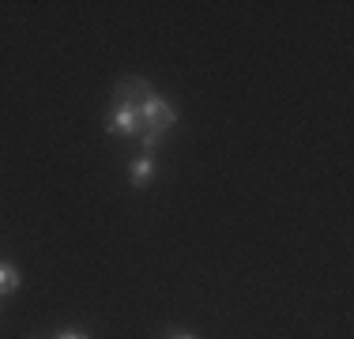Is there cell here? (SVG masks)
Listing matches in <instances>:
<instances>
[{"mask_svg": "<svg viewBox=\"0 0 354 339\" xmlns=\"http://www.w3.org/2000/svg\"><path fill=\"white\" fill-rule=\"evenodd\" d=\"M174 121H177V109L162 95L151 91V95L140 102V129H151V132H162L166 136L174 129Z\"/></svg>", "mask_w": 354, "mask_h": 339, "instance_id": "obj_1", "label": "cell"}, {"mask_svg": "<svg viewBox=\"0 0 354 339\" xmlns=\"http://www.w3.org/2000/svg\"><path fill=\"white\" fill-rule=\"evenodd\" d=\"M106 129H109V136H140V106H129V102H109Z\"/></svg>", "mask_w": 354, "mask_h": 339, "instance_id": "obj_2", "label": "cell"}, {"mask_svg": "<svg viewBox=\"0 0 354 339\" xmlns=\"http://www.w3.org/2000/svg\"><path fill=\"white\" fill-rule=\"evenodd\" d=\"M147 95H151V83L140 80V75H129V80H121L113 87V102H129V106H140Z\"/></svg>", "mask_w": 354, "mask_h": 339, "instance_id": "obj_3", "label": "cell"}, {"mask_svg": "<svg viewBox=\"0 0 354 339\" xmlns=\"http://www.w3.org/2000/svg\"><path fill=\"white\" fill-rule=\"evenodd\" d=\"M155 174H158L155 155H140V158H132V166H129V181H132V189H143V185H151V181H155Z\"/></svg>", "mask_w": 354, "mask_h": 339, "instance_id": "obj_4", "label": "cell"}, {"mask_svg": "<svg viewBox=\"0 0 354 339\" xmlns=\"http://www.w3.org/2000/svg\"><path fill=\"white\" fill-rule=\"evenodd\" d=\"M19 291V268L15 264H0V298H4V294H15Z\"/></svg>", "mask_w": 354, "mask_h": 339, "instance_id": "obj_5", "label": "cell"}, {"mask_svg": "<svg viewBox=\"0 0 354 339\" xmlns=\"http://www.w3.org/2000/svg\"><path fill=\"white\" fill-rule=\"evenodd\" d=\"M140 140H143V155H155V151H158V143H162V132L143 129V132H140Z\"/></svg>", "mask_w": 354, "mask_h": 339, "instance_id": "obj_6", "label": "cell"}, {"mask_svg": "<svg viewBox=\"0 0 354 339\" xmlns=\"http://www.w3.org/2000/svg\"><path fill=\"white\" fill-rule=\"evenodd\" d=\"M57 339H91V332H83V328H61Z\"/></svg>", "mask_w": 354, "mask_h": 339, "instance_id": "obj_7", "label": "cell"}, {"mask_svg": "<svg viewBox=\"0 0 354 339\" xmlns=\"http://www.w3.org/2000/svg\"><path fill=\"white\" fill-rule=\"evenodd\" d=\"M166 339H196L192 332H177V328H170V332H166Z\"/></svg>", "mask_w": 354, "mask_h": 339, "instance_id": "obj_8", "label": "cell"}]
</instances>
